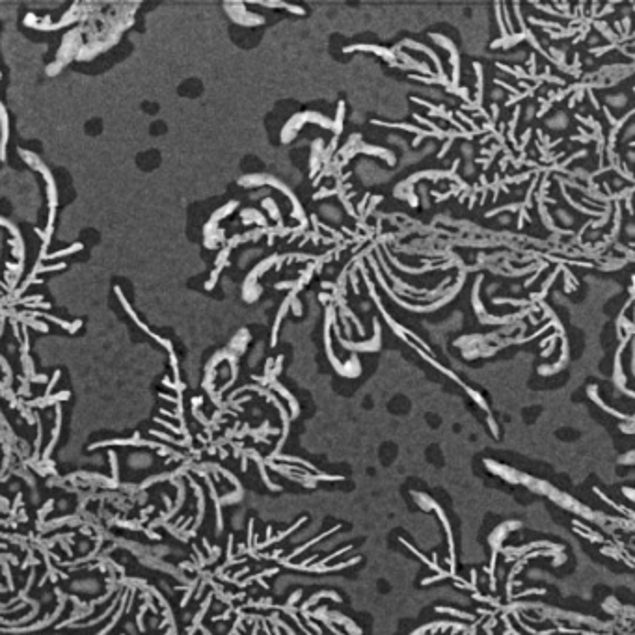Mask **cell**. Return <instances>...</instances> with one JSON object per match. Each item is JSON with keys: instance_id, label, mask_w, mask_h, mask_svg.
Segmentation results:
<instances>
[{"instance_id": "7a4b0ae2", "label": "cell", "mask_w": 635, "mask_h": 635, "mask_svg": "<svg viewBox=\"0 0 635 635\" xmlns=\"http://www.w3.org/2000/svg\"><path fill=\"white\" fill-rule=\"evenodd\" d=\"M318 211H320V214H322L326 220H330V222H341V211H339L335 205L324 203V205H320Z\"/></svg>"}, {"instance_id": "52a82bcc", "label": "cell", "mask_w": 635, "mask_h": 635, "mask_svg": "<svg viewBox=\"0 0 635 635\" xmlns=\"http://www.w3.org/2000/svg\"><path fill=\"white\" fill-rule=\"evenodd\" d=\"M499 220H501L503 224H508V220H510V218H508V216H503V218H499Z\"/></svg>"}, {"instance_id": "6da1fadb", "label": "cell", "mask_w": 635, "mask_h": 635, "mask_svg": "<svg viewBox=\"0 0 635 635\" xmlns=\"http://www.w3.org/2000/svg\"><path fill=\"white\" fill-rule=\"evenodd\" d=\"M546 125H548L550 129H553V131L566 129L568 127V116H566L565 112H559V114H555L553 118H550V120L546 121Z\"/></svg>"}, {"instance_id": "8992f818", "label": "cell", "mask_w": 635, "mask_h": 635, "mask_svg": "<svg viewBox=\"0 0 635 635\" xmlns=\"http://www.w3.org/2000/svg\"><path fill=\"white\" fill-rule=\"evenodd\" d=\"M501 95L503 93L499 92V90H494V92H492V97H494V99H501Z\"/></svg>"}, {"instance_id": "5b68a950", "label": "cell", "mask_w": 635, "mask_h": 635, "mask_svg": "<svg viewBox=\"0 0 635 635\" xmlns=\"http://www.w3.org/2000/svg\"><path fill=\"white\" fill-rule=\"evenodd\" d=\"M626 233L630 235V237H634V233H635V227H634V224H628V226H626Z\"/></svg>"}, {"instance_id": "277c9868", "label": "cell", "mask_w": 635, "mask_h": 635, "mask_svg": "<svg viewBox=\"0 0 635 635\" xmlns=\"http://www.w3.org/2000/svg\"><path fill=\"white\" fill-rule=\"evenodd\" d=\"M557 218L561 220V224H563V226H572V224H574V218H572V214H568V212L563 211V209H561V211H557Z\"/></svg>"}, {"instance_id": "3957f363", "label": "cell", "mask_w": 635, "mask_h": 635, "mask_svg": "<svg viewBox=\"0 0 635 635\" xmlns=\"http://www.w3.org/2000/svg\"><path fill=\"white\" fill-rule=\"evenodd\" d=\"M606 103L607 105H611V106H626V103H628V99H626V95H611V97H607L606 99Z\"/></svg>"}]
</instances>
